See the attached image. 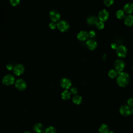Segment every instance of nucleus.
I'll list each match as a JSON object with an SVG mask.
<instances>
[{
	"instance_id": "obj_1",
	"label": "nucleus",
	"mask_w": 133,
	"mask_h": 133,
	"mask_svg": "<svg viewBox=\"0 0 133 133\" xmlns=\"http://www.w3.org/2000/svg\"><path fill=\"white\" fill-rule=\"evenodd\" d=\"M118 74V76L116 79L118 85L121 87L126 86L129 82V75L125 72H121Z\"/></svg>"
},
{
	"instance_id": "obj_2",
	"label": "nucleus",
	"mask_w": 133,
	"mask_h": 133,
	"mask_svg": "<svg viewBox=\"0 0 133 133\" xmlns=\"http://www.w3.org/2000/svg\"><path fill=\"white\" fill-rule=\"evenodd\" d=\"M57 27L61 32H65L69 29V24L65 20H61L57 24Z\"/></svg>"
},
{
	"instance_id": "obj_3",
	"label": "nucleus",
	"mask_w": 133,
	"mask_h": 133,
	"mask_svg": "<svg viewBox=\"0 0 133 133\" xmlns=\"http://www.w3.org/2000/svg\"><path fill=\"white\" fill-rule=\"evenodd\" d=\"M127 52V49L125 46L123 45H120L117 47L116 49V53L117 56L121 58H124L126 57Z\"/></svg>"
},
{
	"instance_id": "obj_4",
	"label": "nucleus",
	"mask_w": 133,
	"mask_h": 133,
	"mask_svg": "<svg viewBox=\"0 0 133 133\" xmlns=\"http://www.w3.org/2000/svg\"><path fill=\"white\" fill-rule=\"evenodd\" d=\"M114 67L115 70L119 73L123 71L125 68V63L121 60H117L114 62Z\"/></svg>"
},
{
	"instance_id": "obj_5",
	"label": "nucleus",
	"mask_w": 133,
	"mask_h": 133,
	"mask_svg": "<svg viewBox=\"0 0 133 133\" xmlns=\"http://www.w3.org/2000/svg\"><path fill=\"white\" fill-rule=\"evenodd\" d=\"M15 78L14 76L10 74H8L5 76L3 79V83L5 85H10L14 83Z\"/></svg>"
},
{
	"instance_id": "obj_6",
	"label": "nucleus",
	"mask_w": 133,
	"mask_h": 133,
	"mask_svg": "<svg viewBox=\"0 0 133 133\" xmlns=\"http://www.w3.org/2000/svg\"><path fill=\"white\" fill-rule=\"evenodd\" d=\"M109 16V14L108 11L105 9H103L99 12L98 19L100 20V21L104 22L108 20Z\"/></svg>"
},
{
	"instance_id": "obj_7",
	"label": "nucleus",
	"mask_w": 133,
	"mask_h": 133,
	"mask_svg": "<svg viewBox=\"0 0 133 133\" xmlns=\"http://www.w3.org/2000/svg\"><path fill=\"white\" fill-rule=\"evenodd\" d=\"M16 87L19 90H23L26 87V84L25 81L22 79H18L15 83Z\"/></svg>"
},
{
	"instance_id": "obj_8",
	"label": "nucleus",
	"mask_w": 133,
	"mask_h": 133,
	"mask_svg": "<svg viewBox=\"0 0 133 133\" xmlns=\"http://www.w3.org/2000/svg\"><path fill=\"white\" fill-rule=\"evenodd\" d=\"M49 17L53 22H56L60 19V14L57 10H53L49 12Z\"/></svg>"
},
{
	"instance_id": "obj_9",
	"label": "nucleus",
	"mask_w": 133,
	"mask_h": 133,
	"mask_svg": "<svg viewBox=\"0 0 133 133\" xmlns=\"http://www.w3.org/2000/svg\"><path fill=\"white\" fill-rule=\"evenodd\" d=\"M24 68L23 65L21 64H17L13 68V72L14 74L18 76L21 75L24 72Z\"/></svg>"
},
{
	"instance_id": "obj_10",
	"label": "nucleus",
	"mask_w": 133,
	"mask_h": 133,
	"mask_svg": "<svg viewBox=\"0 0 133 133\" xmlns=\"http://www.w3.org/2000/svg\"><path fill=\"white\" fill-rule=\"evenodd\" d=\"M60 85L62 88L64 89H68L71 86V82L67 78H63L61 79Z\"/></svg>"
},
{
	"instance_id": "obj_11",
	"label": "nucleus",
	"mask_w": 133,
	"mask_h": 133,
	"mask_svg": "<svg viewBox=\"0 0 133 133\" xmlns=\"http://www.w3.org/2000/svg\"><path fill=\"white\" fill-rule=\"evenodd\" d=\"M120 113L124 116H128L131 114V111L127 105H123L119 109Z\"/></svg>"
},
{
	"instance_id": "obj_12",
	"label": "nucleus",
	"mask_w": 133,
	"mask_h": 133,
	"mask_svg": "<svg viewBox=\"0 0 133 133\" xmlns=\"http://www.w3.org/2000/svg\"><path fill=\"white\" fill-rule=\"evenodd\" d=\"M89 37L88 33L85 31H81L77 35V38L78 40L81 41H84L86 40Z\"/></svg>"
},
{
	"instance_id": "obj_13",
	"label": "nucleus",
	"mask_w": 133,
	"mask_h": 133,
	"mask_svg": "<svg viewBox=\"0 0 133 133\" xmlns=\"http://www.w3.org/2000/svg\"><path fill=\"white\" fill-rule=\"evenodd\" d=\"M86 45L89 49L93 50L96 48L97 46V43L94 40L89 39L86 42Z\"/></svg>"
},
{
	"instance_id": "obj_14",
	"label": "nucleus",
	"mask_w": 133,
	"mask_h": 133,
	"mask_svg": "<svg viewBox=\"0 0 133 133\" xmlns=\"http://www.w3.org/2000/svg\"><path fill=\"white\" fill-rule=\"evenodd\" d=\"M98 21L97 18L94 16H90L87 18V22L89 25H96Z\"/></svg>"
},
{
	"instance_id": "obj_15",
	"label": "nucleus",
	"mask_w": 133,
	"mask_h": 133,
	"mask_svg": "<svg viewBox=\"0 0 133 133\" xmlns=\"http://www.w3.org/2000/svg\"><path fill=\"white\" fill-rule=\"evenodd\" d=\"M125 24L128 26H131L133 25V16L128 15L125 18Z\"/></svg>"
},
{
	"instance_id": "obj_16",
	"label": "nucleus",
	"mask_w": 133,
	"mask_h": 133,
	"mask_svg": "<svg viewBox=\"0 0 133 133\" xmlns=\"http://www.w3.org/2000/svg\"><path fill=\"white\" fill-rule=\"evenodd\" d=\"M33 129L36 133H42L44 131V126L41 123H37L34 125Z\"/></svg>"
},
{
	"instance_id": "obj_17",
	"label": "nucleus",
	"mask_w": 133,
	"mask_h": 133,
	"mask_svg": "<svg viewBox=\"0 0 133 133\" xmlns=\"http://www.w3.org/2000/svg\"><path fill=\"white\" fill-rule=\"evenodd\" d=\"M124 10L127 14H131L133 12V4L127 3L124 7Z\"/></svg>"
},
{
	"instance_id": "obj_18",
	"label": "nucleus",
	"mask_w": 133,
	"mask_h": 133,
	"mask_svg": "<svg viewBox=\"0 0 133 133\" xmlns=\"http://www.w3.org/2000/svg\"><path fill=\"white\" fill-rule=\"evenodd\" d=\"M99 131L100 133H109V127L106 124H102L100 126Z\"/></svg>"
},
{
	"instance_id": "obj_19",
	"label": "nucleus",
	"mask_w": 133,
	"mask_h": 133,
	"mask_svg": "<svg viewBox=\"0 0 133 133\" xmlns=\"http://www.w3.org/2000/svg\"><path fill=\"white\" fill-rule=\"evenodd\" d=\"M71 97V93L68 90H64L61 94V97L64 100H68Z\"/></svg>"
},
{
	"instance_id": "obj_20",
	"label": "nucleus",
	"mask_w": 133,
	"mask_h": 133,
	"mask_svg": "<svg viewBox=\"0 0 133 133\" xmlns=\"http://www.w3.org/2000/svg\"><path fill=\"white\" fill-rule=\"evenodd\" d=\"M73 101L74 103L76 104H79L82 101V98L80 96L78 95H75L73 97Z\"/></svg>"
},
{
	"instance_id": "obj_21",
	"label": "nucleus",
	"mask_w": 133,
	"mask_h": 133,
	"mask_svg": "<svg viewBox=\"0 0 133 133\" xmlns=\"http://www.w3.org/2000/svg\"><path fill=\"white\" fill-rule=\"evenodd\" d=\"M116 17L119 19H123L125 17V12L122 10H118L116 13Z\"/></svg>"
},
{
	"instance_id": "obj_22",
	"label": "nucleus",
	"mask_w": 133,
	"mask_h": 133,
	"mask_svg": "<svg viewBox=\"0 0 133 133\" xmlns=\"http://www.w3.org/2000/svg\"><path fill=\"white\" fill-rule=\"evenodd\" d=\"M117 72L115 70H113V69L110 70L108 73L109 76L111 78H115L117 76Z\"/></svg>"
},
{
	"instance_id": "obj_23",
	"label": "nucleus",
	"mask_w": 133,
	"mask_h": 133,
	"mask_svg": "<svg viewBox=\"0 0 133 133\" xmlns=\"http://www.w3.org/2000/svg\"><path fill=\"white\" fill-rule=\"evenodd\" d=\"M56 130L55 127L50 126L47 128L45 130V133H56Z\"/></svg>"
},
{
	"instance_id": "obj_24",
	"label": "nucleus",
	"mask_w": 133,
	"mask_h": 133,
	"mask_svg": "<svg viewBox=\"0 0 133 133\" xmlns=\"http://www.w3.org/2000/svg\"><path fill=\"white\" fill-rule=\"evenodd\" d=\"M97 28L98 29H100V30H101L102 29L104 28V24L103 23V22L102 21H98V22L96 23V24Z\"/></svg>"
},
{
	"instance_id": "obj_25",
	"label": "nucleus",
	"mask_w": 133,
	"mask_h": 133,
	"mask_svg": "<svg viewBox=\"0 0 133 133\" xmlns=\"http://www.w3.org/2000/svg\"><path fill=\"white\" fill-rule=\"evenodd\" d=\"M114 0H104V4L106 6L109 7L114 3Z\"/></svg>"
},
{
	"instance_id": "obj_26",
	"label": "nucleus",
	"mask_w": 133,
	"mask_h": 133,
	"mask_svg": "<svg viewBox=\"0 0 133 133\" xmlns=\"http://www.w3.org/2000/svg\"><path fill=\"white\" fill-rule=\"evenodd\" d=\"M9 1L12 6H16L20 3V0H9Z\"/></svg>"
},
{
	"instance_id": "obj_27",
	"label": "nucleus",
	"mask_w": 133,
	"mask_h": 133,
	"mask_svg": "<svg viewBox=\"0 0 133 133\" xmlns=\"http://www.w3.org/2000/svg\"><path fill=\"white\" fill-rule=\"evenodd\" d=\"M49 27L50 28V29L53 30L56 28L57 27V24L55 23V22H51L49 24Z\"/></svg>"
},
{
	"instance_id": "obj_28",
	"label": "nucleus",
	"mask_w": 133,
	"mask_h": 133,
	"mask_svg": "<svg viewBox=\"0 0 133 133\" xmlns=\"http://www.w3.org/2000/svg\"><path fill=\"white\" fill-rule=\"evenodd\" d=\"M127 103L129 106L133 107V98H130L127 101Z\"/></svg>"
},
{
	"instance_id": "obj_29",
	"label": "nucleus",
	"mask_w": 133,
	"mask_h": 133,
	"mask_svg": "<svg viewBox=\"0 0 133 133\" xmlns=\"http://www.w3.org/2000/svg\"><path fill=\"white\" fill-rule=\"evenodd\" d=\"M88 35H89V37H94L96 35V33L94 31H90L89 33H88Z\"/></svg>"
},
{
	"instance_id": "obj_30",
	"label": "nucleus",
	"mask_w": 133,
	"mask_h": 133,
	"mask_svg": "<svg viewBox=\"0 0 133 133\" xmlns=\"http://www.w3.org/2000/svg\"><path fill=\"white\" fill-rule=\"evenodd\" d=\"M71 92H72L73 94L75 95V94H76L77 93L78 90H77V89L76 88H75V87H73V88H71Z\"/></svg>"
},
{
	"instance_id": "obj_31",
	"label": "nucleus",
	"mask_w": 133,
	"mask_h": 133,
	"mask_svg": "<svg viewBox=\"0 0 133 133\" xmlns=\"http://www.w3.org/2000/svg\"><path fill=\"white\" fill-rule=\"evenodd\" d=\"M6 68H7V69L8 70H12V69H13V67H12V65H11V64H8V65L6 66Z\"/></svg>"
},
{
	"instance_id": "obj_32",
	"label": "nucleus",
	"mask_w": 133,
	"mask_h": 133,
	"mask_svg": "<svg viewBox=\"0 0 133 133\" xmlns=\"http://www.w3.org/2000/svg\"><path fill=\"white\" fill-rule=\"evenodd\" d=\"M111 47H112V48H113L114 49H116L117 48V46L115 44L113 43V44H111Z\"/></svg>"
},
{
	"instance_id": "obj_33",
	"label": "nucleus",
	"mask_w": 133,
	"mask_h": 133,
	"mask_svg": "<svg viewBox=\"0 0 133 133\" xmlns=\"http://www.w3.org/2000/svg\"><path fill=\"white\" fill-rule=\"evenodd\" d=\"M106 58H107V56H106L105 54H104V55L102 56V60L104 61V60H105Z\"/></svg>"
},
{
	"instance_id": "obj_34",
	"label": "nucleus",
	"mask_w": 133,
	"mask_h": 133,
	"mask_svg": "<svg viewBox=\"0 0 133 133\" xmlns=\"http://www.w3.org/2000/svg\"><path fill=\"white\" fill-rule=\"evenodd\" d=\"M24 133H30V131H26V132H25Z\"/></svg>"
},
{
	"instance_id": "obj_35",
	"label": "nucleus",
	"mask_w": 133,
	"mask_h": 133,
	"mask_svg": "<svg viewBox=\"0 0 133 133\" xmlns=\"http://www.w3.org/2000/svg\"><path fill=\"white\" fill-rule=\"evenodd\" d=\"M109 133H114V132H113V131H110Z\"/></svg>"
},
{
	"instance_id": "obj_36",
	"label": "nucleus",
	"mask_w": 133,
	"mask_h": 133,
	"mask_svg": "<svg viewBox=\"0 0 133 133\" xmlns=\"http://www.w3.org/2000/svg\"><path fill=\"white\" fill-rule=\"evenodd\" d=\"M132 114H133V109H132Z\"/></svg>"
},
{
	"instance_id": "obj_37",
	"label": "nucleus",
	"mask_w": 133,
	"mask_h": 133,
	"mask_svg": "<svg viewBox=\"0 0 133 133\" xmlns=\"http://www.w3.org/2000/svg\"><path fill=\"white\" fill-rule=\"evenodd\" d=\"M132 70H133V69H132Z\"/></svg>"
},
{
	"instance_id": "obj_38",
	"label": "nucleus",
	"mask_w": 133,
	"mask_h": 133,
	"mask_svg": "<svg viewBox=\"0 0 133 133\" xmlns=\"http://www.w3.org/2000/svg\"><path fill=\"white\" fill-rule=\"evenodd\" d=\"M42 133H43V132H42Z\"/></svg>"
}]
</instances>
